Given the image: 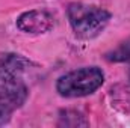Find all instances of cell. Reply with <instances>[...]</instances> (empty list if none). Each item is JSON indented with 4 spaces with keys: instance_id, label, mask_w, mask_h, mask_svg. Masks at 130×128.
Wrapping results in <instances>:
<instances>
[{
    "instance_id": "2",
    "label": "cell",
    "mask_w": 130,
    "mask_h": 128,
    "mask_svg": "<svg viewBox=\"0 0 130 128\" xmlns=\"http://www.w3.org/2000/svg\"><path fill=\"white\" fill-rule=\"evenodd\" d=\"M67 17L74 35L85 41L97 38L112 18L107 9L82 2L70 3L67 8Z\"/></svg>"
},
{
    "instance_id": "6",
    "label": "cell",
    "mask_w": 130,
    "mask_h": 128,
    "mask_svg": "<svg viewBox=\"0 0 130 128\" xmlns=\"http://www.w3.org/2000/svg\"><path fill=\"white\" fill-rule=\"evenodd\" d=\"M15 110L5 101L0 98V127H3L5 124H8L11 121V116Z\"/></svg>"
},
{
    "instance_id": "4",
    "label": "cell",
    "mask_w": 130,
    "mask_h": 128,
    "mask_svg": "<svg viewBox=\"0 0 130 128\" xmlns=\"http://www.w3.org/2000/svg\"><path fill=\"white\" fill-rule=\"evenodd\" d=\"M15 26L18 30L29 35H41L47 33L55 26V17L47 9H30L18 15Z\"/></svg>"
},
{
    "instance_id": "5",
    "label": "cell",
    "mask_w": 130,
    "mask_h": 128,
    "mask_svg": "<svg viewBox=\"0 0 130 128\" xmlns=\"http://www.w3.org/2000/svg\"><path fill=\"white\" fill-rule=\"evenodd\" d=\"M106 59L109 62H115V63H129L130 65V36L123 41L115 50L109 51L106 54Z\"/></svg>"
},
{
    "instance_id": "3",
    "label": "cell",
    "mask_w": 130,
    "mask_h": 128,
    "mask_svg": "<svg viewBox=\"0 0 130 128\" xmlns=\"http://www.w3.org/2000/svg\"><path fill=\"white\" fill-rule=\"evenodd\" d=\"M104 83V72L98 66H82L61 75L56 80V92L64 98H83L92 95Z\"/></svg>"
},
{
    "instance_id": "1",
    "label": "cell",
    "mask_w": 130,
    "mask_h": 128,
    "mask_svg": "<svg viewBox=\"0 0 130 128\" xmlns=\"http://www.w3.org/2000/svg\"><path fill=\"white\" fill-rule=\"evenodd\" d=\"M29 65L30 62L20 54H0V98L14 110L20 109L29 96V88L23 78Z\"/></svg>"
}]
</instances>
